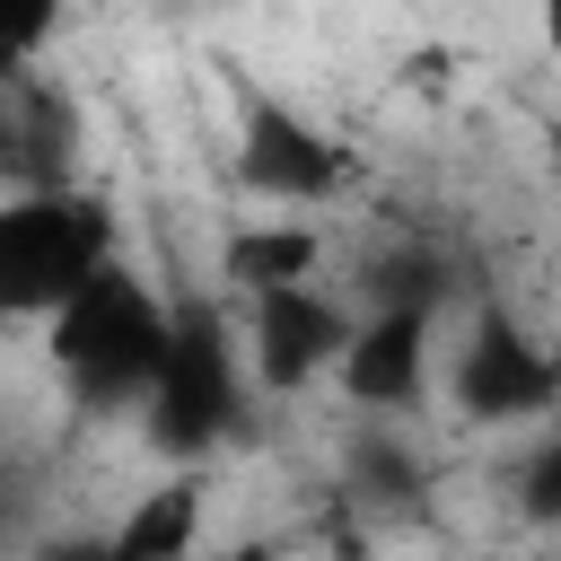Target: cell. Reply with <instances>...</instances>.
I'll return each mask as SVG.
<instances>
[{
	"mask_svg": "<svg viewBox=\"0 0 561 561\" xmlns=\"http://www.w3.org/2000/svg\"><path fill=\"white\" fill-rule=\"evenodd\" d=\"M193 543H202V473H175V482L140 491L131 517L105 535V552H123V561H175Z\"/></svg>",
	"mask_w": 561,
	"mask_h": 561,
	"instance_id": "9",
	"label": "cell"
},
{
	"mask_svg": "<svg viewBox=\"0 0 561 561\" xmlns=\"http://www.w3.org/2000/svg\"><path fill=\"white\" fill-rule=\"evenodd\" d=\"M245 412V351L228 333V316L210 298H175V324H167V359L140 394V430L158 456L175 465H202Z\"/></svg>",
	"mask_w": 561,
	"mask_h": 561,
	"instance_id": "2",
	"label": "cell"
},
{
	"mask_svg": "<svg viewBox=\"0 0 561 561\" xmlns=\"http://www.w3.org/2000/svg\"><path fill=\"white\" fill-rule=\"evenodd\" d=\"M561 403V351L526 342L508 316H482L456 351V412L465 421H535Z\"/></svg>",
	"mask_w": 561,
	"mask_h": 561,
	"instance_id": "5",
	"label": "cell"
},
{
	"mask_svg": "<svg viewBox=\"0 0 561 561\" xmlns=\"http://www.w3.org/2000/svg\"><path fill=\"white\" fill-rule=\"evenodd\" d=\"M219 272L254 298V289H272V280H307L316 272V228H289V219H263V228H237L228 237V254H219Z\"/></svg>",
	"mask_w": 561,
	"mask_h": 561,
	"instance_id": "10",
	"label": "cell"
},
{
	"mask_svg": "<svg viewBox=\"0 0 561 561\" xmlns=\"http://www.w3.org/2000/svg\"><path fill=\"white\" fill-rule=\"evenodd\" d=\"M237 184L254 193V202H324V193H342V149L307 123V114H289L280 96H245V131H237Z\"/></svg>",
	"mask_w": 561,
	"mask_h": 561,
	"instance_id": "6",
	"label": "cell"
},
{
	"mask_svg": "<svg viewBox=\"0 0 561 561\" xmlns=\"http://www.w3.org/2000/svg\"><path fill=\"white\" fill-rule=\"evenodd\" d=\"M70 149H79V114L35 88L26 70L0 79V184L26 193V184H70Z\"/></svg>",
	"mask_w": 561,
	"mask_h": 561,
	"instance_id": "8",
	"label": "cell"
},
{
	"mask_svg": "<svg viewBox=\"0 0 561 561\" xmlns=\"http://www.w3.org/2000/svg\"><path fill=\"white\" fill-rule=\"evenodd\" d=\"M421 351H430V307L377 298V307L351 324L342 359H333V368H342V394H351V403H368V412H412V403H421V386H430Z\"/></svg>",
	"mask_w": 561,
	"mask_h": 561,
	"instance_id": "7",
	"label": "cell"
},
{
	"mask_svg": "<svg viewBox=\"0 0 561 561\" xmlns=\"http://www.w3.org/2000/svg\"><path fill=\"white\" fill-rule=\"evenodd\" d=\"M517 508H526L535 526H561V430H543V438L526 447V465H517Z\"/></svg>",
	"mask_w": 561,
	"mask_h": 561,
	"instance_id": "13",
	"label": "cell"
},
{
	"mask_svg": "<svg viewBox=\"0 0 561 561\" xmlns=\"http://www.w3.org/2000/svg\"><path fill=\"white\" fill-rule=\"evenodd\" d=\"M351 342V307L324 298L316 280H272L245 298V351H254V377L263 386H307L342 359Z\"/></svg>",
	"mask_w": 561,
	"mask_h": 561,
	"instance_id": "4",
	"label": "cell"
},
{
	"mask_svg": "<svg viewBox=\"0 0 561 561\" xmlns=\"http://www.w3.org/2000/svg\"><path fill=\"white\" fill-rule=\"evenodd\" d=\"M543 44H552V61H561V0H543Z\"/></svg>",
	"mask_w": 561,
	"mask_h": 561,
	"instance_id": "15",
	"label": "cell"
},
{
	"mask_svg": "<svg viewBox=\"0 0 561 561\" xmlns=\"http://www.w3.org/2000/svg\"><path fill=\"white\" fill-rule=\"evenodd\" d=\"M342 473H351V491H368V500H386V508H412V500H421V456H412L394 430H359V438L342 447Z\"/></svg>",
	"mask_w": 561,
	"mask_h": 561,
	"instance_id": "11",
	"label": "cell"
},
{
	"mask_svg": "<svg viewBox=\"0 0 561 561\" xmlns=\"http://www.w3.org/2000/svg\"><path fill=\"white\" fill-rule=\"evenodd\" d=\"M96 263H114V210L79 184L0 193V324L53 316Z\"/></svg>",
	"mask_w": 561,
	"mask_h": 561,
	"instance_id": "3",
	"label": "cell"
},
{
	"mask_svg": "<svg viewBox=\"0 0 561 561\" xmlns=\"http://www.w3.org/2000/svg\"><path fill=\"white\" fill-rule=\"evenodd\" d=\"M61 26V0H0V79H18Z\"/></svg>",
	"mask_w": 561,
	"mask_h": 561,
	"instance_id": "12",
	"label": "cell"
},
{
	"mask_svg": "<svg viewBox=\"0 0 561 561\" xmlns=\"http://www.w3.org/2000/svg\"><path fill=\"white\" fill-rule=\"evenodd\" d=\"M377 298H403V307H438V254H386L368 272Z\"/></svg>",
	"mask_w": 561,
	"mask_h": 561,
	"instance_id": "14",
	"label": "cell"
},
{
	"mask_svg": "<svg viewBox=\"0 0 561 561\" xmlns=\"http://www.w3.org/2000/svg\"><path fill=\"white\" fill-rule=\"evenodd\" d=\"M167 324H175V298H158L123 254L96 263L53 316H44V351L70 386V403L88 412H131L167 359Z\"/></svg>",
	"mask_w": 561,
	"mask_h": 561,
	"instance_id": "1",
	"label": "cell"
}]
</instances>
